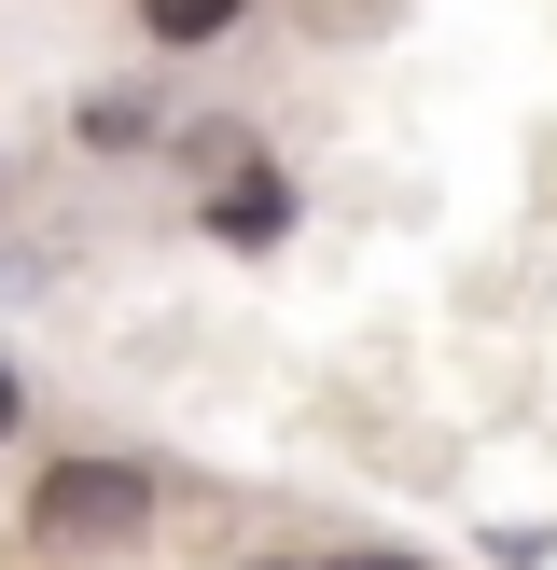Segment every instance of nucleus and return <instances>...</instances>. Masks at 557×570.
I'll return each instance as SVG.
<instances>
[{
    "instance_id": "f257e3e1",
    "label": "nucleus",
    "mask_w": 557,
    "mask_h": 570,
    "mask_svg": "<svg viewBox=\"0 0 557 570\" xmlns=\"http://www.w3.org/2000/svg\"><path fill=\"white\" fill-rule=\"evenodd\" d=\"M28 515H42V543H139L154 529V473L139 460H56Z\"/></svg>"
},
{
    "instance_id": "f03ea898",
    "label": "nucleus",
    "mask_w": 557,
    "mask_h": 570,
    "mask_svg": "<svg viewBox=\"0 0 557 570\" xmlns=\"http://www.w3.org/2000/svg\"><path fill=\"white\" fill-rule=\"evenodd\" d=\"M293 223V195L265 181V167H237V181H209V237H278Z\"/></svg>"
},
{
    "instance_id": "7ed1b4c3",
    "label": "nucleus",
    "mask_w": 557,
    "mask_h": 570,
    "mask_svg": "<svg viewBox=\"0 0 557 570\" xmlns=\"http://www.w3.org/2000/svg\"><path fill=\"white\" fill-rule=\"evenodd\" d=\"M237 14H251V0H139V28H154V42H223Z\"/></svg>"
},
{
    "instance_id": "20e7f679",
    "label": "nucleus",
    "mask_w": 557,
    "mask_h": 570,
    "mask_svg": "<svg viewBox=\"0 0 557 570\" xmlns=\"http://www.w3.org/2000/svg\"><path fill=\"white\" fill-rule=\"evenodd\" d=\"M14 417H28V390H14V362H0V432H14Z\"/></svg>"
},
{
    "instance_id": "39448f33",
    "label": "nucleus",
    "mask_w": 557,
    "mask_h": 570,
    "mask_svg": "<svg viewBox=\"0 0 557 570\" xmlns=\"http://www.w3.org/2000/svg\"><path fill=\"white\" fill-rule=\"evenodd\" d=\"M349 570H432V557H349Z\"/></svg>"
},
{
    "instance_id": "423d86ee",
    "label": "nucleus",
    "mask_w": 557,
    "mask_h": 570,
    "mask_svg": "<svg viewBox=\"0 0 557 570\" xmlns=\"http://www.w3.org/2000/svg\"><path fill=\"white\" fill-rule=\"evenodd\" d=\"M237 570H293V557H237Z\"/></svg>"
}]
</instances>
